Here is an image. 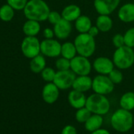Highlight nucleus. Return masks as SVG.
<instances>
[{"mask_svg": "<svg viewBox=\"0 0 134 134\" xmlns=\"http://www.w3.org/2000/svg\"><path fill=\"white\" fill-rule=\"evenodd\" d=\"M23 11L27 20L43 22L47 20L51 9L44 0H28Z\"/></svg>", "mask_w": 134, "mask_h": 134, "instance_id": "f257e3e1", "label": "nucleus"}, {"mask_svg": "<svg viewBox=\"0 0 134 134\" xmlns=\"http://www.w3.org/2000/svg\"><path fill=\"white\" fill-rule=\"evenodd\" d=\"M111 125L117 132H129L134 125L133 115L131 111L120 108L113 113L111 118Z\"/></svg>", "mask_w": 134, "mask_h": 134, "instance_id": "f03ea898", "label": "nucleus"}, {"mask_svg": "<svg viewBox=\"0 0 134 134\" xmlns=\"http://www.w3.org/2000/svg\"><path fill=\"white\" fill-rule=\"evenodd\" d=\"M112 60L116 68L126 70L134 64V50L133 48L123 46L117 48L112 57Z\"/></svg>", "mask_w": 134, "mask_h": 134, "instance_id": "7ed1b4c3", "label": "nucleus"}, {"mask_svg": "<svg viewBox=\"0 0 134 134\" xmlns=\"http://www.w3.org/2000/svg\"><path fill=\"white\" fill-rule=\"evenodd\" d=\"M73 42L77 48L78 55L89 58L96 52V39L88 33H82L77 35L75 37Z\"/></svg>", "mask_w": 134, "mask_h": 134, "instance_id": "20e7f679", "label": "nucleus"}, {"mask_svg": "<svg viewBox=\"0 0 134 134\" xmlns=\"http://www.w3.org/2000/svg\"><path fill=\"white\" fill-rule=\"evenodd\" d=\"M92 114L104 115L108 113L111 109V103L105 95L98 93L91 94L87 97L85 106Z\"/></svg>", "mask_w": 134, "mask_h": 134, "instance_id": "39448f33", "label": "nucleus"}, {"mask_svg": "<svg viewBox=\"0 0 134 134\" xmlns=\"http://www.w3.org/2000/svg\"><path fill=\"white\" fill-rule=\"evenodd\" d=\"M40 42L36 36H25L21 44V50L23 55L26 58L32 59L40 54Z\"/></svg>", "mask_w": 134, "mask_h": 134, "instance_id": "423d86ee", "label": "nucleus"}, {"mask_svg": "<svg viewBox=\"0 0 134 134\" xmlns=\"http://www.w3.org/2000/svg\"><path fill=\"white\" fill-rule=\"evenodd\" d=\"M115 84L111 82L108 75H97L92 79V90L95 93L101 95H108L115 90Z\"/></svg>", "mask_w": 134, "mask_h": 134, "instance_id": "0eeeda50", "label": "nucleus"}, {"mask_svg": "<svg viewBox=\"0 0 134 134\" xmlns=\"http://www.w3.org/2000/svg\"><path fill=\"white\" fill-rule=\"evenodd\" d=\"M92 69V64L88 57L77 55L70 60V70L77 76L89 75Z\"/></svg>", "mask_w": 134, "mask_h": 134, "instance_id": "6e6552de", "label": "nucleus"}, {"mask_svg": "<svg viewBox=\"0 0 134 134\" xmlns=\"http://www.w3.org/2000/svg\"><path fill=\"white\" fill-rule=\"evenodd\" d=\"M62 44L55 38L43 39L40 42V52L44 57L58 58L61 56Z\"/></svg>", "mask_w": 134, "mask_h": 134, "instance_id": "1a4fd4ad", "label": "nucleus"}, {"mask_svg": "<svg viewBox=\"0 0 134 134\" xmlns=\"http://www.w3.org/2000/svg\"><path fill=\"white\" fill-rule=\"evenodd\" d=\"M77 75L71 71H57L53 82L60 90H66L73 86Z\"/></svg>", "mask_w": 134, "mask_h": 134, "instance_id": "9d476101", "label": "nucleus"}, {"mask_svg": "<svg viewBox=\"0 0 134 134\" xmlns=\"http://www.w3.org/2000/svg\"><path fill=\"white\" fill-rule=\"evenodd\" d=\"M121 0H94L93 5L99 15H111L120 5Z\"/></svg>", "mask_w": 134, "mask_h": 134, "instance_id": "9b49d317", "label": "nucleus"}, {"mask_svg": "<svg viewBox=\"0 0 134 134\" xmlns=\"http://www.w3.org/2000/svg\"><path fill=\"white\" fill-rule=\"evenodd\" d=\"M92 68L95 70L98 75H108L113 69L115 68V64L112 59L107 57H98L92 63Z\"/></svg>", "mask_w": 134, "mask_h": 134, "instance_id": "f8f14e48", "label": "nucleus"}, {"mask_svg": "<svg viewBox=\"0 0 134 134\" xmlns=\"http://www.w3.org/2000/svg\"><path fill=\"white\" fill-rule=\"evenodd\" d=\"M53 30L54 32V36L57 38V39L66 40L71 35L73 26L71 22L62 18L59 22L53 25Z\"/></svg>", "mask_w": 134, "mask_h": 134, "instance_id": "ddd939ff", "label": "nucleus"}, {"mask_svg": "<svg viewBox=\"0 0 134 134\" xmlns=\"http://www.w3.org/2000/svg\"><path fill=\"white\" fill-rule=\"evenodd\" d=\"M60 94V90L54 82H47L42 90V98L43 101L48 104L55 103Z\"/></svg>", "mask_w": 134, "mask_h": 134, "instance_id": "4468645a", "label": "nucleus"}, {"mask_svg": "<svg viewBox=\"0 0 134 134\" xmlns=\"http://www.w3.org/2000/svg\"><path fill=\"white\" fill-rule=\"evenodd\" d=\"M68 102L74 109L77 110L86 106L87 97L85 93L72 90L68 94Z\"/></svg>", "mask_w": 134, "mask_h": 134, "instance_id": "2eb2a0df", "label": "nucleus"}, {"mask_svg": "<svg viewBox=\"0 0 134 134\" xmlns=\"http://www.w3.org/2000/svg\"><path fill=\"white\" fill-rule=\"evenodd\" d=\"M118 18L123 23L134 22L133 2H127L122 5L118 10Z\"/></svg>", "mask_w": 134, "mask_h": 134, "instance_id": "dca6fc26", "label": "nucleus"}, {"mask_svg": "<svg viewBox=\"0 0 134 134\" xmlns=\"http://www.w3.org/2000/svg\"><path fill=\"white\" fill-rule=\"evenodd\" d=\"M92 87V79L89 75H78L76 77L72 89L79 92L86 93Z\"/></svg>", "mask_w": 134, "mask_h": 134, "instance_id": "f3484780", "label": "nucleus"}, {"mask_svg": "<svg viewBox=\"0 0 134 134\" xmlns=\"http://www.w3.org/2000/svg\"><path fill=\"white\" fill-rule=\"evenodd\" d=\"M61 14L63 19L70 22H75V20L82 15L81 9L76 4H70L65 6L62 10Z\"/></svg>", "mask_w": 134, "mask_h": 134, "instance_id": "a211bd4d", "label": "nucleus"}, {"mask_svg": "<svg viewBox=\"0 0 134 134\" xmlns=\"http://www.w3.org/2000/svg\"><path fill=\"white\" fill-rule=\"evenodd\" d=\"M92 25L91 18L87 15H81L74 22V27L79 34L88 33Z\"/></svg>", "mask_w": 134, "mask_h": 134, "instance_id": "6ab92c4d", "label": "nucleus"}, {"mask_svg": "<svg viewBox=\"0 0 134 134\" xmlns=\"http://www.w3.org/2000/svg\"><path fill=\"white\" fill-rule=\"evenodd\" d=\"M114 25V22L110 15H99L96 20V26L100 32L106 33L110 31Z\"/></svg>", "mask_w": 134, "mask_h": 134, "instance_id": "aec40b11", "label": "nucleus"}, {"mask_svg": "<svg viewBox=\"0 0 134 134\" xmlns=\"http://www.w3.org/2000/svg\"><path fill=\"white\" fill-rule=\"evenodd\" d=\"M103 124V115L92 114L85 123V128L87 131L92 133L97 130L101 129Z\"/></svg>", "mask_w": 134, "mask_h": 134, "instance_id": "412c9836", "label": "nucleus"}, {"mask_svg": "<svg viewBox=\"0 0 134 134\" xmlns=\"http://www.w3.org/2000/svg\"><path fill=\"white\" fill-rule=\"evenodd\" d=\"M40 22L33 20H27L22 27V30L25 36H36L41 30Z\"/></svg>", "mask_w": 134, "mask_h": 134, "instance_id": "4be33fe9", "label": "nucleus"}, {"mask_svg": "<svg viewBox=\"0 0 134 134\" xmlns=\"http://www.w3.org/2000/svg\"><path fill=\"white\" fill-rule=\"evenodd\" d=\"M46 64H47V61L45 57L40 53L38 56L31 59L29 63V68L33 73L39 74L41 73L42 71L46 68Z\"/></svg>", "mask_w": 134, "mask_h": 134, "instance_id": "5701e85b", "label": "nucleus"}, {"mask_svg": "<svg viewBox=\"0 0 134 134\" xmlns=\"http://www.w3.org/2000/svg\"><path fill=\"white\" fill-rule=\"evenodd\" d=\"M77 54V48L73 42H65L62 44L61 57H63L68 60L73 59Z\"/></svg>", "mask_w": 134, "mask_h": 134, "instance_id": "b1692460", "label": "nucleus"}, {"mask_svg": "<svg viewBox=\"0 0 134 134\" xmlns=\"http://www.w3.org/2000/svg\"><path fill=\"white\" fill-rule=\"evenodd\" d=\"M119 104L121 108L127 110V111H133L134 109V93L129 91L125 93L120 98Z\"/></svg>", "mask_w": 134, "mask_h": 134, "instance_id": "393cba45", "label": "nucleus"}, {"mask_svg": "<svg viewBox=\"0 0 134 134\" xmlns=\"http://www.w3.org/2000/svg\"><path fill=\"white\" fill-rule=\"evenodd\" d=\"M14 9L9 4L2 5L0 7V19L4 22H9L12 20L14 16Z\"/></svg>", "mask_w": 134, "mask_h": 134, "instance_id": "a878e982", "label": "nucleus"}, {"mask_svg": "<svg viewBox=\"0 0 134 134\" xmlns=\"http://www.w3.org/2000/svg\"><path fill=\"white\" fill-rule=\"evenodd\" d=\"M92 115V113L86 107H84L82 108L77 110L75 113V119L77 120V122L85 124Z\"/></svg>", "mask_w": 134, "mask_h": 134, "instance_id": "bb28decb", "label": "nucleus"}, {"mask_svg": "<svg viewBox=\"0 0 134 134\" xmlns=\"http://www.w3.org/2000/svg\"><path fill=\"white\" fill-rule=\"evenodd\" d=\"M56 72L57 71L54 68H51V67H46L42 71V72L40 74H41V77L43 81H45L47 82H53L55 75H56Z\"/></svg>", "mask_w": 134, "mask_h": 134, "instance_id": "cd10ccee", "label": "nucleus"}, {"mask_svg": "<svg viewBox=\"0 0 134 134\" xmlns=\"http://www.w3.org/2000/svg\"><path fill=\"white\" fill-rule=\"evenodd\" d=\"M55 68L57 71L70 70V60H68L63 57L57 58L55 61Z\"/></svg>", "mask_w": 134, "mask_h": 134, "instance_id": "c85d7f7f", "label": "nucleus"}, {"mask_svg": "<svg viewBox=\"0 0 134 134\" xmlns=\"http://www.w3.org/2000/svg\"><path fill=\"white\" fill-rule=\"evenodd\" d=\"M108 77L115 85L120 84L123 80V74L122 72V70L116 68L112 70V71L108 75Z\"/></svg>", "mask_w": 134, "mask_h": 134, "instance_id": "c756f323", "label": "nucleus"}, {"mask_svg": "<svg viewBox=\"0 0 134 134\" xmlns=\"http://www.w3.org/2000/svg\"><path fill=\"white\" fill-rule=\"evenodd\" d=\"M124 35V40H125V46L130 47V48H134V27L129 28Z\"/></svg>", "mask_w": 134, "mask_h": 134, "instance_id": "7c9ffc66", "label": "nucleus"}, {"mask_svg": "<svg viewBox=\"0 0 134 134\" xmlns=\"http://www.w3.org/2000/svg\"><path fill=\"white\" fill-rule=\"evenodd\" d=\"M6 2L15 10H24L28 0H6Z\"/></svg>", "mask_w": 134, "mask_h": 134, "instance_id": "2f4dec72", "label": "nucleus"}, {"mask_svg": "<svg viewBox=\"0 0 134 134\" xmlns=\"http://www.w3.org/2000/svg\"><path fill=\"white\" fill-rule=\"evenodd\" d=\"M62 19V16L61 13L55 11V10H51V12L48 15V17H47L48 22L53 25H54L55 24L59 22Z\"/></svg>", "mask_w": 134, "mask_h": 134, "instance_id": "473e14b6", "label": "nucleus"}, {"mask_svg": "<svg viewBox=\"0 0 134 134\" xmlns=\"http://www.w3.org/2000/svg\"><path fill=\"white\" fill-rule=\"evenodd\" d=\"M112 44L117 49L119 47H122L125 46V40H124V35L122 34H116L112 38Z\"/></svg>", "mask_w": 134, "mask_h": 134, "instance_id": "72a5a7b5", "label": "nucleus"}, {"mask_svg": "<svg viewBox=\"0 0 134 134\" xmlns=\"http://www.w3.org/2000/svg\"><path fill=\"white\" fill-rule=\"evenodd\" d=\"M61 134H77V131L75 126L72 125H67L63 127Z\"/></svg>", "mask_w": 134, "mask_h": 134, "instance_id": "f704fd0d", "label": "nucleus"}, {"mask_svg": "<svg viewBox=\"0 0 134 134\" xmlns=\"http://www.w3.org/2000/svg\"><path fill=\"white\" fill-rule=\"evenodd\" d=\"M43 35L45 39H51V38H54L55 37L53 28H50V27H46L43 29Z\"/></svg>", "mask_w": 134, "mask_h": 134, "instance_id": "c9c22d12", "label": "nucleus"}, {"mask_svg": "<svg viewBox=\"0 0 134 134\" xmlns=\"http://www.w3.org/2000/svg\"><path fill=\"white\" fill-rule=\"evenodd\" d=\"M100 30H99V28L96 26V25H92V27L90 28V30L88 31V34L91 35V36H92V37H94V38H96L98 35H99V33H100Z\"/></svg>", "mask_w": 134, "mask_h": 134, "instance_id": "e433bc0d", "label": "nucleus"}, {"mask_svg": "<svg viewBox=\"0 0 134 134\" xmlns=\"http://www.w3.org/2000/svg\"><path fill=\"white\" fill-rule=\"evenodd\" d=\"M91 134H111V133L107 130H105V129H100V130H97L92 133H91Z\"/></svg>", "mask_w": 134, "mask_h": 134, "instance_id": "4c0bfd02", "label": "nucleus"}, {"mask_svg": "<svg viewBox=\"0 0 134 134\" xmlns=\"http://www.w3.org/2000/svg\"><path fill=\"white\" fill-rule=\"evenodd\" d=\"M133 119H134V115H133Z\"/></svg>", "mask_w": 134, "mask_h": 134, "instance_id": "58836bf2", "label": "nucleus"}, {"mask_svg": "<svg viewBox=\"0 0 134 134\" xmlns=\"http://www.w3.org/2000/svg\"><path fill=\"white\" fill-rule=\"evenodd\" d=\"M133 1H134V0H133Z\"/></svg>", "mask_w": 134, "mask_h": 134, "instance_id": "ea45409f", "label": "nucleus"}]
</instances>
